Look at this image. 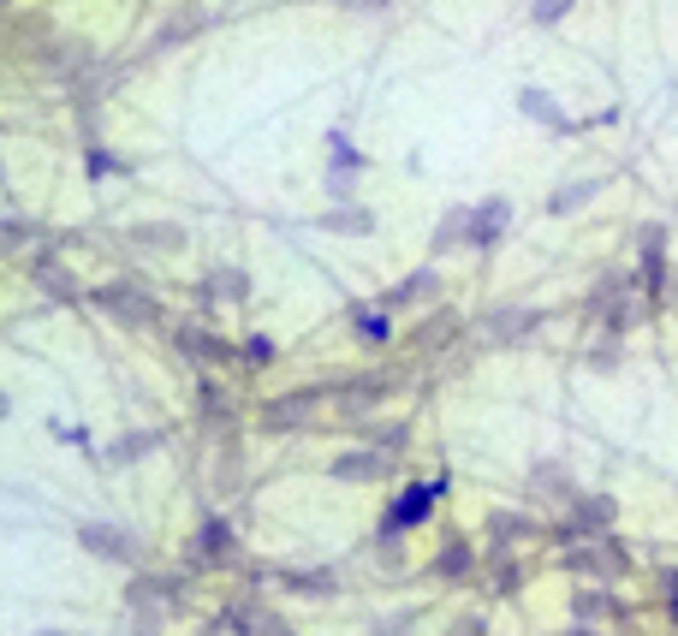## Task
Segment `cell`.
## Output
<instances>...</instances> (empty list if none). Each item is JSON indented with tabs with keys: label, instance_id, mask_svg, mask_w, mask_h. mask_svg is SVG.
Returning a JSON list of instances; mask_svg holds the SVG:
<instances>
[{
	"label": "cell",
	"instance_id": "19",
	"mask_svg": "<svg viewBox=\"0 0 678 636\" xmlns=\"http://www.w3.org/2000/svg\"><path fill=\"white\" fill-rule=\"evenodd\" d=\"M309 417V398H292V405H269V428L280 423H304Z\"/></svg>",
	"mask_w": 678,
	"mask_h": 636
},
{
	"label": "cell",
	"instance_id": "24",
	"mask_svg": "<svg viewBox=\"0 0 678 636\" xmlns=\"http://www.w3.org/2000/svg\"><path fill=\"white\" fill-rule=\"evenodd\" d=\"M494 536H529V517H512V512H500V517H494Z\"/></svg>",
	"mask_w": 678,
	"mask_h": 636
},
{
	"label": "cell",
	"instance_id": "12",
	"mask_svg": "<svg viewBox=\"0 0 678 636\" xmlns=\"http://www.w3.org/2000/svg\"><path fill=\"white\" fill-rule=\"evenodd\" d=\"M459 239H470V209H452L447 220H440V232H435V256H440V250H452Z\"/></svg>",
	"mask_w": 678,
	"mask_h": 636
},
{
	"label": "cell",
	"instance_id": "23",
	"mask_svg": "<svg viewBox=\"0 0 678 636\" xmlns=\"http://www.w3.org/2000/svg\"><path fill=\"white\" fill-rule=\"evenodd\" d=\"M470 566V547H447V553H440V577H459Z\"/></svg>",
	"mask_w": 678,
	"mask_h": 636
},
{
	"label": "cell",
	"instance_id": "32",
	"mask_svg": "<svg viewBox=\"0 0 678 636\" xmlns=\"http://www.w3.org/2000/svg\"><path fill=\"white\" fill-rule=\"evenodd\" d=\"M571 636H595V630H571Z\"/></svg>",
	"mask_w": 678,
	"mask_h": 636
},
{
	"label": "cell",
	"instance_id": "31",
	"mask_svg": "<svg viewBox=\"0 0 678 636\" xmlns=\"http://www.w3.org/2000/svg\"><path fill=\"white\" fill-rule=\"evenodd\" d=\"M667 583H672V601H678V571H672V577H667Z\"/></svg>",
	"mask_w": 678,
	"mask_h": 636
},
{
	"label": "cell",
	"instance_id": "3",
	"mask_svg": "<svg viewBox=\"0 0 678 636\" xmlns=\"http://www.w3.org/2000/svg\"><path fill=\"white\" fill-rule=\"evenodd\" d=\"M96 304H101V309H113L120 321H155V298H150L143 286H131V279H125V286H108Z\"/></svg>",
	"mask_w": 678,
	"mask_h": 636
},
{
	"label": "cell",
	"instance_id": "11",
	"mask_svg": "<svg viewBox=\"0 0 678 636\" xmlns=\"http://www.w3.org/2000/svg\"><path fill=\"white\" fill-rule=\"evenodd\" d=\"M197 559H203V566H227V559H232V529L227 524H203Z\"/></svg>",
	"mask_w": 678,
	"mask_h": 636
},
{
	"label": "cell",
	"instance_id": "33",
	"mask_svg": "<svg viewBox=\"0 0 678 636\" xmlns=\"http://www.w3.org/2000/svg\"><path fill=\"white\" fill-rule=\"evenodd\" d=\"M42 636H61V630H42Z\"/></svg>",
	"mask_w": 678,
	"mask_h": 636
},
{
	"label": "cell",
	"instance_id": "10",
	"mask_svg": "<svg viewBox=\"0 0 678 636\" xmlns=\"http://www.w3.org/2000/svg\"><path fill=\"white\" fill-rule=\"evenodd\" d=\"M435 292H440L435 268H417V274H411L405 286H400V292H393V298H387V309H411V304H417V298H435Z\"/></svg>",
	"mask_w": 678,
	"mask_h": 636
},
{
	"label": "cell",
	"instance_id": "30",
	"mask_svg": "<svg viewBox=\"0 0 678 636\" xmlns=\"http://www.w3.org/2000/svg\"><path fill=\"white\" fill-rule=\"evenodd\" d=\"M452 636H482V618H464V625H452Z\"/></svg>",
	"mask_w": 678,
	"mask_h": 636
},
{
	"label": "cell",
	"instance_id": "14",
	"mask_svg": "<svg viewBox=\"0 0 678 636\" xmlns=\"http://www.w3.org/2000/svg\"><path fill=\"white\" fill-rule=\"evenodd\" d=\"M595 190H601L595 179H583V185H559L548 209H554V215H571V209H578V202H589V197H595Z\"/></svg>",
	"mask_w": 678,
	"mask_h": 636
},
{
	"label": "cell",
	"instance_id": "29",
	"mask_svg": "<svg viewBox=\"0 0 678 636\" xmlns=\"http://www.w3.org/2000/svg\"><path fill=\"white\" fill-rule=\"evenodd\" d=\"M155 625H161V613H143L138 618V636H155Z\"/></svg>",
	"mask_w": 678,
	"mask_h": 636
},
{
	"label": "cell",
	"instance_id": "8",
	"mask_svg": "<svg viewBox=\"0 0 678 636\" xmlns=\"http://www.w3.org/2000/svg\"><path fill=\"white\" fill-rule=\"evenodd\" d=\"M536 321H542L536 309H500V316L489 321V339H494V346H506V339H524Z\"/></svg>",
	"mask_w": 678,
	"mask_h": 636
},
{
	"label": "cell",
	"instance_id": "7",
	"mask_svg": "<svg viewBox=\"0 0 678 636\" xmlns=\"http://www.w3.org/2000/svg\"><path fill=\"white\" fill-rule=\"evenodd\" d=\"M232 630L239 636H292L274 613H262V606H232Z\"/></svg>",
	"mask_w": 678,
	"mask_h": 636
},
{
	"label": "cell",
	"instance_id": "22",
	"mask_svg": "<svg viewBox=\"0 0 678 636\" xmlns=\"http://www.w3.org/2000/svg\"><path fill=\"white\" fill-rule=\"evenodd\" d=\"M358 339L363 346H381L387 339V316H358Z\"/></svg>",
	"mask_w": 678,
	"mask_h": 636
},
{
	"label": "cell",
	"instance_id": "17",
	"mask_svg": "<svg viewBox=\"0 0 678 636\" xmlns=\"http://www.w3.org/2000/svg\"><path fill=\"white\" fill-rule=\"evenodd\" d=\"M321 227L328 232H370V215L363 209H333V215H321Z\"/></svg>",
	"mask_w": 678,
	"mask_h": 636
},
{
	"label": "cell",
	"instance_id": "1",
	"mask_svg": "<svg viewBox=\"0 0 678 636\" xmlns=\"http://www.w3.org/2000/svg\"><path fill=\"white\" fill-rule=\"evenodd\" d=\"M78 541L90 547L96 559H113V566H131V559H138V541H131L125 529H113V524H84Z\"/></svg>",
	"mask_w": 678,
	"mask_h": 636
},
{
	"label": "cell",
	"instance_id": "9",
	"mask_svg": "<svg viewBox=\"0 0 678 636\" xmlns=\"http://www.w3.org/2000/svg\"><path fill=\"white\" fill-rule=\"evenodd\" d=\"M381 464H387V458H381L375 447L370 452H346V458H333V476L339 482H363V476H381Z\"/></svg>",
	"mask_w": 678,
	"mask_h": 636
},
{
	"label": "cell",
	"instance_id": "4",
	"mask_svg": "<svg viewBox=\"0 0 678 636\" xmlns=\"http://www.w3.org/2000/svg\"><path fill=\"white\" fill-rule=\"evenodd\" d=\"M435 494H440V487H405V500L387 512V524H381V536L393 541V536H400V529L423 524V517H429V506H435Z\"/></svg>",
	"mask_w": 678,
	"mask_h": 636
},
{
	"label": "cell",
	"instance_id": "13",
	"mask_svg": "<svg viewBox=\"0 0 678 636\" xmlns=\"http://www.w3.org/2000/svg\"><path fill=\"white\" fill-rule=\"evenodd\" d=\"M286 589H298V595H333V571H286Z\"/></svg>",
	"mask_w": 678,
	"mask_h": 636
},
{
	"label": "cell",
	"instance_id": "25",
	"mask_svg": "<svg viewBox=\"0 0 678 636\" xmlns=\"http://www.w3.org/2000/svg\"><path fill=\"white\" fill-rule=\"evenodd\" d=\"M244 358H250V363H269V358H274V346H269V339H250Z\"/></svg>",
	"mask_w": 678,
	"mask_h": 636
},
{
	"label": "cell",
	"instance_id": "5",
	"mask_svg": "<svg viewBox=\"0 0 678 636\" xmlns=\"http://www.w3.org/2000/svg\"><path fill=\"white\" fill-rule=\"evenodd\" d=\"M203 292H209V304H244L250 279H244V268H215L209 279H203Z\"/></svg>",
	"mask_w": 678,
	"mask_h": 636
},
{
	"label": "cell",
	"instance_id": "26",
	"mask_svg": "<svg viewBox=\"0 0 678 636\" xmlns=\"http://www.w3.org/2000/svg\"><path fill=\"white\" fill-rule=\"evenodd\" d=\"M411 618H417V613H400V618H387V625H375L370 636H400V630L411 625Z\"/></svg>",
	"mask_w": 678,
	"mask_h": 636
},
{
	"label": "cell",
	"instance_id": "16",
	"mask_svg": "<svg viewBox=\"0 0 678 636\" xmlns=\"http://www.w3.org/2000/svg\"><path fill=\"white\" fill-rule=\"evenodd\" d=\"M179 346L190 351V358H232V346H220V339H209V333H179Z\"/></svg>",
	"mask_w": 678,
	"mask_h": 636
},
{
	"label": "cell",
	"instance_id": "28",
	"mask_svg": "<svg viewBox=\"0 0 678 636\" xmlns=\"http://www.w3.org/2000/svg\"><path fill=\"white\" fill-rule=\"evenodd\" d=\"M529 19H536V24H554V19H566V7H529Z\"/></svg>",
	"mask_w": 678,
	"mask_h": 636
},
{
	"label": "cell",
	"instance_id": "27",
	"mask_svg": "<svg viewBox=\"0 0 678 636\" xmlns=\"http://www.w3.org/2000/svg\"><path fill=\"white\" fill-rule=\"evenodd\" d=\"M601 606H608V595H578V613H583V618H595Z\"/></svg>",
	"mask_w": 678,
	"mask_h": 636
},
{
	"label": "cell",
	"instance_id": "20",
	"mask_svg": "<svg viewBox=\"0 0 678 636\" xmlns=\"http://www.w3.org/2000/svg\"><path fill=\"white\" fill-rule=\"evenodd\" d=\"M150 447H155V435H125L120 447H113V464H131V458L150 452Z\"/></svg>",
	"mask_w": 678,
	"mask_h": 636
},
{
	"label": "cell",
	"instance_id": "18",
	"mask_svg": "<svg viewBox=\"0 0 678 636\" xmlns=\"http://www.w3.org/2000/svg\"><path fill=\"white\" fill-rule=\"evenodd\" d=\"M138 244H155V250H179L185 232L179 227H138Z\"/></svg>",
	"mask_w": 678,
	"mask_h": 636
},
{
	"label": "cell",
	"instance_id": "21",
	"mask_svg": "<svg viewBox=\"0 0 678 636\" xmlns=\"http://www.w3.org/2000/svg\"><path fill=\"white\" fill-rule=\"evenodd\" d=\"M518 101H524V108H529V113H536V120H542V125H559V113H554V101H548V96H542V90H524Z\"/></svg>",
	"mask_w": 678,
	"mask_h": 636
},
{
	"label": "cell",
	"instance_id": "15",
	"mask_svg": "<svg viewBox=\"0 0 678 636\" xmlns=\"http://www.w3.org/2000/svg\"><path fill=\"white\" fill-rule=\"evenodd\" d=\"M608 517H613V500H601V494L578 500V529H601Z\"/></svg>",
	"mask_w": 678,
	"mask_h": 636
},
{
	"label": "cell",
	"instance_id": "6",
	"mask_svg": "<svg viewBox=\"0 0 678 636\" xmlns=\"http://www.w3.org/2000/svg\"><path fill=\"white\" fill-rule=\"evenodd\" d=\"M506 215H512V209H506L500 197L482 202V209H470V244H494L500 232H506Z\"/></svg>",
	"mask_w": 678,
	"mask_h": 636
},
{
	"label": "cell",
	"instance_id": "2",
	"mask_svg": "<svg viewBox=\"0 0 678 636\" xmlns=\"http://www.w3.org/2000/svg\"><path fill=\"white\" fill-rule=\"evenodd\" d=\"M566 566L595 571V577H619L625 571V553H619V541H583V547H566Z\"/></svg>",
	"mask_w": 678,
	"mask_h": 636
}]
</instances>
